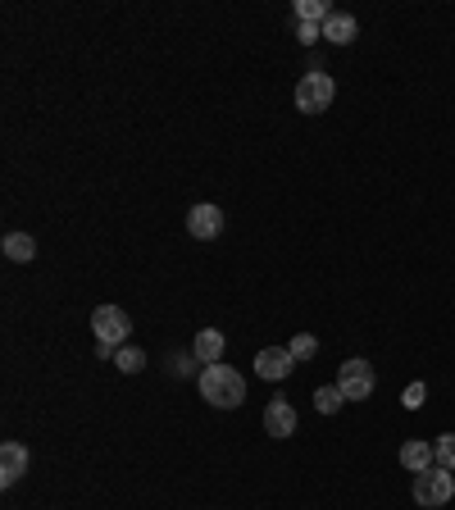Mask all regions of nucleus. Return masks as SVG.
<instances>
[{
	"instance_id": "obj_12",
	"label": "nucleus",
	"mask_w": 455,
	"mask_h": 510,
	"mask_svg": "<svg viewBox=\"0 0 455 510\" xmlns=\"http://www.w3.org/2000/svg\"><path fill=\"white\" fill-rule=\"evenodd\" d=\"M0 251H5L15 265H33V260H37V242H33L28 233H10L5 242H0Z\"/></svg>"
},
{
	"instance_id": "obj_20",
	"label": "nucleus",
	"mask_w": 455,
	"mask_h": 510,
	"mask_svg": "<svg viewBox=\"0 0 455 510\" xmlns=\"http://www.w3.org/2000/svg\"><path fill=\"white\" fill-rule=\"evenodd\" d=\"M296 37H301L305 46H314V42L323 37V28H319V24H301V28H296Z\"/></svg>"
},
{
	"instance_id": "obj_11",
	"label": "nucleus",
	"mask_w": 455,
	"mask_h": 510,
	"mask_svg": "<svg viewBox=\"0 0 455 510\" xmlns=\"http://www.w3.org/2000/svg\"><path fill=\"white\" fill-rule=\"evenodd\" d=\"M401 465H405L410 474H423V469L437 465V455H432L428 442H405V446H401Z\"/></svg>"
},
{
	"instance_id": "obj_4",
	"label": "nucleus",
	"mask_w": 455,
	"mask_h": 510,
	"mask_svg": "<svg viewBox=\"0 0 455 510\" xmlns=\"http://www.w3.org/2000/svg\"><path fill=\"white\" fill-rule=\"evenodd\" d=\"M450 496H455V474H450V469L432 465V469L414 474V501H419V505L437 510V505H446Z\"/></svg>"
},
{
	"instance_id": "obj_1",
	"label": "nucleus",
	"mask_w": 455,
	"mask_h": 510,
	"mask_svg": "<svg viewBox=\"0 0 455 510\" xmlns=\"http://www.w3.org/2000/svg\"><path fill=\"white\" fill-rule=\"evenodd\" d=\"M201 396L214 410H237L246 401V378L232 365H205L201 369Z\"/></svg>"
},
{
	"instance_id": "obj_5",
	"label": "nucleus",
	"mask_w": 455,
	"mask_h": 510,
	"mask_svg": "<svg viewBox=\"0 0 455 510\" xmlns=\"http://www.w3.org/2000/svg\"><path fill=\"white\" fill-rule=\"evenodd\" d=\"M337 387H341V396L346 401H369L373 396V365L369 360H346L341 369H337Z\"/></svg>"
},
{
	"instance_id": "obj_19",
	"label": "nucleus",
	"mask_w": 455,
	"mask_h": 510,
	"mask_svg": "<svg viewBox=\"0 0 455 510\" xmlns=\"http://www.w3.org/2000/svg\"><path fill=\"white\" fill-rule=\"evenodd\" d=\"M423 396H428V387H423V383H410V387H405V410H419Z\"/></svg>"
},
{
	"instance_id": "obj_10",
	"label": "nucleus",
	"mask_w": 455,
	"mask_h": 510,
	"mask_svg": "<svg viewBox=\"0 0 455 510\" xmlns=\"http://www.w3.org/2000/svg\"><path fill=\"white\" fill-rule=\"evenodd\" d=\"M192 355H196V365H219V355H223V333H219V328H201L196 342H192Z\"/></svg>"
},
{
	"instance_id": "obj_2",
	"label": "nucleus",
	"mask_w": 455,
	"mask_h": 510,
	"mask_svg": "<svg viewBox=\"0 0 455 510\" xmlns=\"http://www.w3.org/2000/svg\"><path fill=\"white\" fill-rule=\"evenodd\" d=\"M92 328H96V355L110 360V355H119V346L128 342L133 319H128V310H119V305H96Z\"/></svg>"
},
{
	"instance_id": "obj_7",
	"label": "nucleus",
	"mask_w": 455,
	"mask_h": 510,
	"mask_svg": "<svg viewBox=\"0 0 455 510\" xmlns=\"http://www.w3.org/2000/svg\"><path fill=\"white\" fill-rule=\"evenodd\" d=\"M187 233H192L196 242L219 237V233H223V210H219V205H192V215H187Z\"/></svg>"
},
{
	"instance_id": "obj_17",
	"label": "nucleus",
	"mask_w": 455,
	"mask_h": 510,
	"mask_svg": "<svg viewBox=\"0 0 455 510\" xmlns=\"http://www.w3.org/2000/svg\"><path fill=\"white\" fill-rule=\"evenodd\" d=\"M432 455H437V465H441V469H450V474H455V433H441V437L432 442Z\"/></svg>"
},
{
	"instance_id": "obj_8",
	"label": "nucleus",
	"mask_w": 455,
	"mask_h": 510,
	"mask_svg": "<svg viewBox=\"0 0 455 510\" xmlns=\"http://www.w3.org/2000/svg\"><path fill=\"white\" fill-rule=\"evenodd\" d=\"M28 474V446L24 442H5L0 446V487H15Z\"/></svg>"
},
{
	"instance_id": "obj_15",
	"label": "nucleus",
	"mask_w": 455,
	"mask_h": 510,
	"mask_svg": "<svg viewBox=\"0 0 455 510\" xmlns=\"http://www.w3.org/2000/svg\"><path fill=\"white\" fill-rule=\"evenodd\" d=\"M341 405H346V396H341V387H337V383L314 392V410H319V415H337Z\"/></svg>"
},
{
	"instance_id": "obj_18",
	"label": "nucleus",
	"mask_w": 455,
	"mask_h": 510,
	"mask_svg": "<svg viewBox=\"0 0 455 510\" xmlns=\"http://www.w3.org/2000/svg\"><path fill=\"white\" fill-rule=\"evenodd\" d=\"M287 351H292L296 360H314V355H319V342H314L310 333H301V337H292V346H287Z\"/></svg>"
},
{
	"instance_id": "obj_13",
	"label": "nucleus",
	"mask_w": 455,
	"mask_h": 510,
	"mask_svg": "<svg viewBox=\"0 0 455 510\" xmlns=\"http://www.w3.org/2000/svg\"><path fill=\"white\" fill-rule=\"evenodd\" d=\"M323 37H328V42H337V46H346V42H355V37H360V28H355V19H351V15H332V19L323 24Z\"/></svg>"
},
{
	"instance_id": "obj_6",
	"label": "nucleus",
	"mask_w": 455,
	"mask_h": 510,
	"mask_svg": "<svg viewBox=\"0 0 455 510\" xmlns=\"http://www.w3.org/2000/svg\"><path fill=\"white\" fill-rule=\"evenodd\" d=\"M292 369H296V355H292L287 346H264V351L255 355V374H260V378H269V383L287 378Z\"/></svg>"
},
{
	"instance_id": "obj_16",
	"label": "nucleus",
	"mask_w": 455,
	"mask_h": 510,
	"mask_svg": "<svg viewBox=\"0 0 455 510\" xmlns=\"http://www.w3.org/2000/svg\"><path fill=\"white\" fill-rule=\"evenodd\" d=\"M114 365H119L124 374H142V369H146V351H142V346H119Z\"/></svg>"
},
{
	"instance_id": "obj_9",
	"label": "nucleus",
	"mask_w": 455,
	"mask_h": 510,
	"mask_svg": "<svg viewBox=\"0 0 455 510\" xmlns=\"http://www.w3.org/2000/svg\"><path fill=\"white\" fill-rule=\"evenodd\" d=\"M264 433H269V437H292V433H296V410H292L282 396L264 405Z\"/></svg>"
},
{
	"instance_id": "obj_14",
	"label": "nucleus",
	"mask_w": 455,
	"mask_h": 510,
	"mask_svg": "<svg viewBox=\"0 0 455 510\" xmlns=\"http://www.w3.org/2000/svg\"><path fill=\"white\" fill-rule=\"evenodd\" d=\"M332 15H337V10L328 5V0H296V19H301V24H319V28H323Z\"/></svg>"
},
{
	"instance_id": "obj_3",
	"label": "nucleus",
	"mask_w": 455,
	"mask_h": 510,
	"mask_svg": "<svg viewBox=\"0 0 455 510\" xmlns=\"http://www.w3.org/2000/svg\"><path fill=\"white\" fill-rule=\"evenodd\" d=\"M337 96V83L323 74V69H310L301 83H296V110L301 115H323Z\"/></svg>"
}]
</instances>
